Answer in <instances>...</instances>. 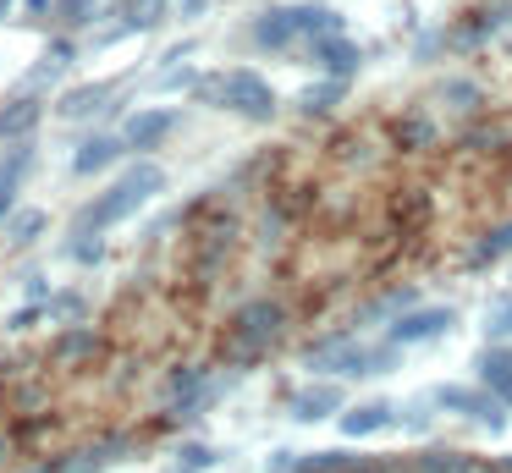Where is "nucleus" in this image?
<instances>
[{"instance_id":"f257e3e1","label":"nucleus","mask_w":512,"mask_h":473,"mask_svg":"<svg viewBox=\"0 0 512 473\" xmlns=\"http://www.w3.org/2000/svg\"><path fill=\"white\" fill-rule=\"evenodd\" d=\"M193 99H199V105H215V110H232V116H248V121L276 116V88L259 72H248V66L199 77V83H193Z\"/></svg>"},{"instance_id":"f03ea898","label":"nucleus","mask_w":512,"mask_h":473,"mask_svg":"<svg viewBox=\"0 0 512 473\" xmlns=\"http://www.w3.org/2000/svg\"><path fill=\"white\" fill-rule=\"evenodd\" d=\"M155 193H166V171H160V165H133L127 176H116V187H105V193L78 215V231L116 226V220H127L144 198H155Z\"/></svg>"},{"instance_id":"7ed1b4c3","label":"nucleus","mask_w":512,"mask_h":473,"mask_svg":"<svg viewBox=\"0 0 512 473\" xmlns=\"http://www.w3.org/2000/svg\"><path fill=\"white\" fill-rule=\"evenodd\" d=\"M281 336H287V303H281V297H254V303L237 308L226 358H232V363H254V358H265Z\"/></svg>"},{"instance_id":"20e7f679","label":"nucleus","mask_w":512,"mask_h":473,"mask_svg":"<svg viewBox=\"0 0 512 473\" xmlns=\"http://www.w3.org/2000/svg\"><path fill=\"white\" fill-rule=\"evenodd\" d=\"M303 363L320 374H336V380H364V374L397 369V341L391 347H358L353 336H325L320 347L303 352Z\"/></svg>"},{"instance_id":"39448f33","label":"nucleus","mask_w":512,"mask_h":473,"mask_svg":"<svg viewBox=\"0 0 512 473\" xmlns=\"http://www.w3.org/2000/svg\"><path fill=\"white\" fill-rule=\"evenodd\" d=\"M320 33H342V17H336L331 6H281V11H265V17L254 22L259 50H281V44L320 39Z\"/></svg>"},{"instance_id":"423d86ee","label":"nucleus","mask_w":512,"mask_h":473,"mask_svg":"<svg viewBox=\"0 0 512 473\" xmlns=\"http://www.w3.org/2000/svg\"><path fill=\"white\" fill-rule=\"evenodd\" d=\"M435 402L452 407V413H463V418H474V424H485V429H507V402H501L496 391H463V385H441V391H435Z\"/></svg>"},{"instance_id":"0eeeda50","label":"nucleus","mask_w":512,"mask_h":473,"mask_svg":"<svg viewBox=\"0 0 512 473\" xmlns=\"http://www.w3.org/2000/svg\"><path fill=\"white\" fill-rule=\"evenodd\" d=\"M309 55L325 77H353L358 66H364V50H358L347 33H320V39H309Z\"/></svg>"},{"instance_id":"6e6552de","label":"nucleus","mask_w":512,"mask_h":473,"mask_svg":"<svg viewBox=\"0 0 512 473\" xmlns=\"http://www.w3.org/2000/svg\"><path fill=\"white\" fill-rule=\"evenodd\" d=\"M452 325H457L452 308H413V314H402L397 325H391V341H397V347H408V341H441Z\"/></svg>"},{"instance_id":"1a4fd4ad","label":"nucleus","mask_w":512,"mask_h":473,"mask_svg":"<svg viewBox=\"0 0 512 473\" xmlns=\"http://www.w3.org/2000/svg\"><path fill=\"white\" fill-rule=\"evenodd\" d=\"M287 413L298 418V424H320V418L342 413V380H336V385H309V391H292Z\"/></svg>"},{"instance_id":"9d476101","label":"nucleus","mask_w":512,"mask_h":473,"mask_svg":"<svg viewBox=\"0 0 512 473\" xmlns=\"http://www.w3.org/2000/svg\"><path fill=\"white\" fill-rule=\"evenodd\" d=\"M171 127H177V110H138V116L122 121V138L127 149H155Z\"/></svg>"},{"instance_id":"9b49d317","label":"nucleus","mask_w":512,"mask_h":473,"mask_svg":"<svg viewBox=\"0 0 512 473\" xmlns=\"http://www.w3.org/2000/svg\"><path fill=\"white\" fill-rule=\"evenodd\" d=\"M122 154H127V138H122V132H111V138H94V143H83V149L72 154V176H100V171H111Z\"/></svg>"},{"instance_id":"f8f14e48","label":"nucleus","mask_w":512,"mask_h":473,"mask_svg":"<svg viewBox=\"0 0 512 473\" xmlns=\"http://www.w3.org/2000/svg\"><path fill=\"white\" fill-rule=\"evenodd\" d=\"M391 424H397V407H391V402H358V407H347V413H342V435L347 440L380 435V429H391Z\"/></svg>"},{"instance_id":"ddd939ff","label":"nucleus","mask_w":512,"mask_h":473,"mask_svg":"<svg viewBox=\"0 0 512 473\" xmlns=\"http://www.w3.org/2000/svg\"><path fill=\"white\" fill-rule=\"evenodd\" d=\"M111 99H116V83H83V88H67L56 110H61L67 121H89V116H100Z\"/></svg>"},{"instance_id":"4468645a","label":"nucleus","mask_w":512,"mask_h":473,"mask_svg":"<svg viewBox=\"0 0 512 473\" xmlns=\"http://www.w3.org/2000/svg\"><path fill=\"white\" fill-rule=\"evenodd\" d=\"M39 116H45V105L34 99V88H23L17 99L0 105V138H28V132L39 127Z\"/></svg>"},{"instance_id":"2eb2a0df","label":"nucleus","mask_w":512,"mask_h":473,"mask_svg":"<svg viewBox=\"0 0 512 473\" xmlns=\"http://www.w3.org/2000/svg\"><path fill=\"white\" fill-rule=\"evenodd\" d=\"M122 451H127V440H100V446L78 451V457H67V462H50V473H100V468H111Z\"/></svg>"},{"instance_id":"dca6fc26","label":"nucleus","mask_w":512,"mask_h":473,"mask_svg":"<svg viewBox=\"0 0 512 473\" xmlns=\"http://www.w3.org/2000/svg\"><path fill=\"white\" fill-rule=\"evenodd\" d=\"M479 380H485V391H496L512 407V347H490L479 358Z\"/></svg>"},{"instance_id":"f3484780","label":"nucleus","mask_w":512,"mask_h":473,"mask_svg":"<svg viewBox=\"0 0 512 473\" xmlns=\"http://www.w3.org/2000/svg\"><path fill=\"white\" fill-rule=\"evenodd\" d=\"M342 94H347V77H325V83H314V88H303V94H298V110L325 116V110L342 105Z\"/></svg>"},{"instance_id":"a211bd4d","label":"nucleus","mask_w":512,"mask_h":473,"mask_svg":"<svg viewBox=\"0 0 512 473\" xmlns=\"http://www.w3.org/2000/svg\"><path fill=\"white\" fill-rule=\"evenodd\" d=\"M501 253H512V220H501L496 231H485V237L468 248V264H474V270H485V264L501 259Z\"/></svg>"},{"instance_id":"6ab92c4d","label":"nucleus","mask_w":512,"mask_h":473,"mask_svg":"<svg viewBox=\"0 0 512 473\" xmlns=\"http://www.w3.org/2000/svg\"><path fill=\"white\" fill-rule=\"evenodd\" d=\"M72 61H78V50H72L67 39H56V44H50V50H45V66H39V72L28 77L23 88H45L50 77H61V72H67V66H72Z\"/></svg>"},{"instance_id":"aec40b11","label":"nucleus","mask_w":512,"mask_h":473,"mask_svg":"<svg viewBox=\"0 0 512 473\" xmlns=\"http://www.w3.org/2000/svg\"><path fill=\"white\" fill-rule=\"evenodd\" d=\"M122 33H144V28H155L160 17H166V0H127L122 6Z\"/></svg>"},{"instance_id":"412c9836","label":"nucleus","mask_w":512,"mask_h":473,"mask_svg":"<svg viewBox=\"0 0 512 473\" xmlns=\"http://www.w3.org/2000/svg\"><path fill=\"white\" fill-rule=\"evenodd\" d=\"M100 352V336H89V330H67V336L56 341V363H83Z\"/></svg>"},{"instance_id":"4be33fe9","label":"nucleus","mask_w":512,"mask_h":473,"mask_svg":"<svg viewBox=\"0 0 512 473\" xmlns=\"http://www.w3.org/2000/svg\"><path fill=\"white\" fill-rule=\"evenodd\" d=\"M39 231H45V209H23V215H12V242H34Z\"/></svg>"},{"instance_id":"5701e85b","label":"nucleus","mask_w":512,"mask_h":473,"mask_svg":"<svg viewBox=\"0 0 512 473\" xmlns=\"http://www.w3.org/2000/svg\"><path fill=\"white\" fill-rule=\"evenodd\" d=\"M100 253H105V242H100V237H94V231H83V242H78V248H72V259H83V264H94V259H100Z\"/></svg>"},{"instance_id":"b1692460","label":"nucleus","mask_w":512,"mask_h":473,"mask_svg":"<svg viewBox=\"0 0 512 473\" xmlns=\"http://www.w3.org/2000/svg\"><path fill=\"white\" fill-rule=\"evenodd\" d=\"M210 462H215V451L210 446H182V468H210Z\"/></svg>"},{"instance_id":"393cba45","label":"nucleus","mask_w":512,"mask_h":473,"mask_svg":"<svg viewBox=\"0 0 512 473\" xmlns=\"http://www.w3.org/2000/svg\"><path fill=\"white\" fill-rule=\"evenodd\" d=\"M56 11L67 22H89V11H94V0H56Z\"/></svg>"},{"instance_id":"a878e982","label":"nucleus","mask_w":512,"mask_h":473,"mask_svg":"<svg viewBox=\"0 0 512 473\" xmlns=\"http://www.w3.org/2000/svg\"><path fill=\"white\" fill-rule=\"evenodd\" d=\"M336 473H386V468H380V462H369V457H347Z\"/></svg>"},{"instance_id":"bb28decb","label":"nucleus","mask_w":512,"mask_h":473,"mask_svg":"<svg viewBox=\"0 0 512 473\" xmlns=\"http://www.w3.org/2000/svg\"><path fill=\"white\" fill-rule=\"evenodd\" d=\"M402 143H430V121H408V127H402Z\"/></svg>"},{"instance_id":"cd10ccee","label":"nucleus","mask_w":512,"mask_h":473,"mask_svg":"<svg viewBox=\"0 0 512 473\" xmlns=\"http://www.w3.org/2000/svg\"><path fill=\"white\" fill-rule=\"evenodd\" d=\"M6 325H12V330H28V325H39V308H17V314L6 319Z\"/></svg>"},{"instance_id":"c85d7f7f","label":"nucleus","mask_w":512,"mask_h":473,"mask_svg":"<svg viewBox=\"0 0 512 473\" xmlns=\"http://www.w3.org/2000/svg\"><path fill=\"white\" fill-rule=\"evenodd\" d=\"M12 193H17V182H0V220L12 215Z\"/></svg>"},{"instance_id":"c756f323","label":"nucleus","mask_w":512,"mask_h":473,"mask_svg":"<svg viewBox=\"0 0 512 473\" xmlns=\"http://www.w3.org/2000/svg\"><path fill=\"white\" fill-rule=\"evenodd\" d=\"M28 297H34V303H45V297H50V286H45V275H34V281H28Z\"/></svg>"},{"instance_id":"7c9ffc66","label":"nucleus","mask_w":512,"mask_h":473,"mask_svg":"<svg viewBox=\"0 0 512 473\" xmlns=\"http://www.w3.org/2000/svg\"><path fill=\"white\" fill-rule=\"evenodd\" d=\"M23 11H28V17H34V22H39V17H45V11H50V0H28Z\"/></svg>"},{"instance_id":"2f4dec72","label":"nucleus","mask_w":512,"mask_h":473,"mask_svg":"<svg viewBox=\"0 0 512 473\" xmlns=\"http://www.w3.org/2000/svg\"><path fill=\"white\" fill-rule=\"evenodd\" d=\"M490 330H512V308H501V314H496V325H490Z\"/></svg>"},{"instance_id":"473e14b6","label":"nucleus","mask_w":512,"mask_h":473,"mask_svg":"<svg viewBox=\"0 0 512 473\" xmlns=\"http://www.w3.org/2000/svg\"><path fill=\"white\" fill-rule=\"evenodd\" d=\"M204 11V0H182V17H199Z\"/></svg>"},{"instance_id":"72a5a7b5","label":"nucleus","mask_w":512,"mask_h":473,"mask_svg":"<svg viewBox=\"0 0 512 473\" xmlns=\"http://www.w3.org/2000/svg\"><path fill=\"white\" fill-rule=\"evenodd\" d=\"M12 457V435H6V429H0V462Z\"/></svg>"},{"instance_id":"f704fd0d","label":"nucleus","mask_w":512,"mask_h":473,"mask_svg":"<svg viewBox=\"0 0 512 473\" xmlns=\"http://www.w3.org/2000/svg\"><path fill=\"white\" fill-rule=\"evenodd\" d=\"M6 6H12V0H0V17H6Z\"/></svg>"},{"instance_id":"c9c22d12","label":"nucleus","mask_w":512,"mask_h":473,"mask_svg":"<svg viewBox=\"0 0 512 473\" xmlns=\"http://www.w3.org/2000/svg\"><path fill=\"white\" fill-rule=\"evenodd\" d=\"M501 473H512V462H507V468H501Z\"/></svg>"}]
</instances>
